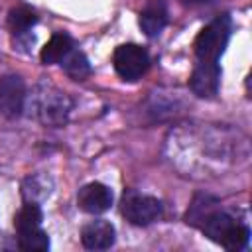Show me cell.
Segmentation results:
<instances>
[{"label": "cell", "instance_id": "1", "mask_svg": "<svg viewBox=\"0 0 252 252\" xmlns=\"http://www.w3.org/2000/svg\"><path fill=\"white\" fill-rule=\"evenodd\" d=\"M73 108L71 98L53 85H37L32 94L26 96L24 110H30V116L41 122L43 126H63Z\"/></svg>", "mask_w": 252, "mask_h": 252}, {"label": "cell", "instance_id": "2", "mask_svg": "<svg viewBox=\"0 0 252 252\" xmlns=\"http://www.w3.org/2000/svg\"><path fill=\"white\" fill-rule=\"evenodd\" d=\"M199 228L209 240L220 244L226 250H242L248 246L250 240V228L219 209H213L199 222Z\"/></svg>", "mask_w": 252, "mask_h": 252}, {"label": "cell", "instance_id": "3", "mask_svg": "<svg viewBox=\"0 0 252 252\" xmlns=\"http://www.w3.org/2000/svg\"><path fill=\"white\" fill-rule=\"evenodd\" d=\"M230 32H232V22L226 14L217 16L213 22H209L199 32V35L195 37V43H193L195 63L219 65V59L228 45Z\"/></svg>", "mask_w": 252, "mask_h": 252}, {"label": "cell", "instance_id": "4", "mask_svg": "<svg viewBox=\"0 0 252 252\" xmlns=\"http://www.w3.org/2000/svg\"><path fill=\"white\" fill-rule=\"evenodd\" d=\"M112 65L116 75L122 81L134 83L138 81L150 67V55L148 51L138 43H122L114 49Z\"/></svg>", "mask_w": 252, "mask_h": 252}, {"label": "cell", "instance_id": "5", "mask_svg": "<svg viewBox=\"0 0 252 252\" xmlns=\"http://www.w3.org/2000/svg\"><path fill=\"white\" fill-rule=\"evenodd\" d=\"M122 215L136 226H148L161 217V203L152 195L128 191L122 197Z\"/></svg>", "mask_w": 252, "mask_h": 252}, {"label": "cell", "instance_id": "6", "mask_svg": "<svg viewBox=\"0 0 252 252\" xmlns=\"http://www.w3.org/2000/svg\"><path fill=\"white\" fill-rule=\"evenodd\" d=\"M26 83L20 75L0 77V114L6 118H18L26 104Z\"/></svg>", "mask_w": 252, "mask_h": 252}, {"label": "cell", "instance_id": "7", "mask_svg": "<svg viewBox=\"0 0 252 252\" xmlns=\"http://www.w3.org/2000/svg\"><path fill=\"white\" fill-rule=\"evenodd\" d=\"M112 201H114V195H112L110 187H106L104 183H98V181H91V183L83 185L77 193L79 209L89 215L106 213L112 207Z\"/></svg>", "mask_w": 252, "mask_h": 252}, {"label": "cell", "instance_id": "8", "mask_svg": "<svg viewBox=\"0 0 252 252\" xmlns=\"http://www.w3.org/2000/svg\"><path fill=\"white\" fill-rule=\"evenodd\" d=\"M219 85H220V67L219 65L195 63L193 73L189 77V87L197 96L215 98L219 94Z\"/></svg>", "mask_w": 252, "mask_h": 252}, {"label": "cell", "instance_id": "9", "mask_svg": "<svg viewBox=\"0 0 252 252\" xmlns=\"http://www.w3.org/2000/svg\"><path fill=\"white\" fill-rule=\"evenodd\" d=\"M116 240V228L104 219L87 222L81 228V242L87 250H106Z\"/></svg>", "mask_w": 252, "mask_h": 252}, {"label": "cell", "instance_id": "10", "mask_svg": "<svg viewBox=\"0 0 252 252\" xmlns=\"http://www.w3.org/2000/svg\"><path fill=\"white\" fill-rule=\"evenodd\" d=\"M73 49V39L69 33H63V32H57L49 37V41L41 47V53H39V59L43 65H57L61 63L67 53Z\"/></svg>", "mask_w": 252, "mask_h": 252}, {"label": "cell", "instance_id": "11", "mask_svg": "<svg viewBox=\"0 0 252 252\" xmlns=\"http://www.w3.org/2000/svg\"><path fill=\"white\" fill-rule=\"evenodd\" d=\"M53 191V179L45 173H33L22 183V197L26 203H41Z\"/></svg>", "mask_w": 252, "mask_h": 252}, {"label": "cell", "instance_id": "12", "mask_svg": "<svg viewBox=\"0 0 252 252\" xmlns=\"http://www.w3.org/2000/svg\"><path fill=\"white\" fill-rule=\"evenodd\" d=\"M167 24V10L161 4L146 6L140 12V28L148 37H156L161 33V30Z\"/></svg>", "mask_w": 252, "mask_h": 252}, {"label": "cell", "instance_id": "13", "mask_svg": "<svg viewBox=\"0 0 252 252\" xmlns=\"http://www.w3.org/2000/svg\"><path fill=\"white\" fill-rule=\"evenodd\" d=\"M61 67H63L65 75L73 81H85L91 75V63H89L87 55L77 49H71L67 53V57L61 61Z\"/></svg>", "mask_w": 252, "mask_h": 252}, {"label": "cell", "instance_id": "14", "mask_svg": "<svg viewBox=\"0 0 252 252\" xmlns=\"http://www.w3.org/2000/svg\"><path fill=\"white\" fill-rule=\"evenodd\" d=\"M35 22H37V16L30 6H16L8 14V28L16 35L28 33L35 26Z\"/></svg>", "mask_w": 252, "mask_h": 252}, {"label": "cell", "instance_id": "15", "mask_svg": "<svg viewBox=\"0 0 252 252\" xmlns=\"http://www.w3.org/2000/svg\"><path fill=\"white\" fill-rule=\"evenodd\" d=\"M43 220V213L41 207L37 203H26L14 217V226L18 232H26V230H33L39 228Z\"/></svg>", "mask_w": 252, "mask_h": 252}, {"label": "cell", "instance_id": "16", "mask_svg": "<svg viewBox=\"0 0 252 252\" xmlns=\"http://www.w3.org/2000/svg\"><path fill=\"white\" fill-rule=\"evenodd\" d=\"M18 246L26 252H45L49 250V236L41 226L33 230L18 232Z\"/></svg>", "mask_w": 252, "mask_h": 252}, {"label": "cell", "instance_id": "17", "mask_svg": "<svg viewBox=\"0 0 252 252\" xmlns=\"http://www.w3.org/2000/svg\"><path fill=\"white\" fill-rule=\"evenodd\" d=\"M215 205H217V201H215L213 197H209V195H199V197H195L193 205L189 207V211H187V215H185L187 224L199 226V222L215 209Z\"/></svg>", "mask_w": 252, "mask_h": 252}, {"label": "cell", "instance_id": "18", "mask_svg": "<svg viewBox=\"0 0 252 252\" xmlns=\"http://www.w3.org/2000/svg\"><path fill=\"white\" fill-rule=\"evenodd\" d=\"M187 2H189V0H187ZM191 2H201V0H191Z\"/></svg>", "mask_w": 252, "mask_h": 252}]
</instances>
